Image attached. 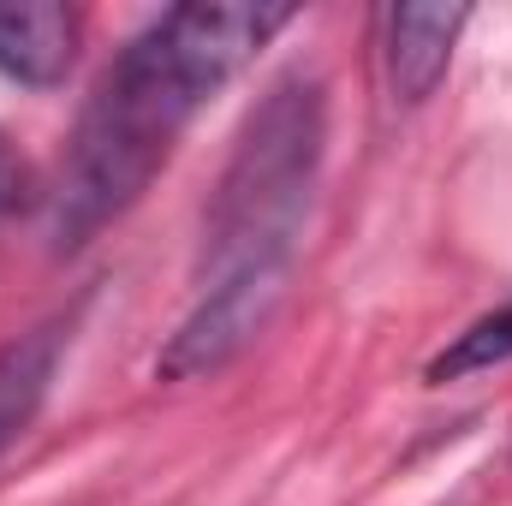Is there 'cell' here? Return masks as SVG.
Listing matches in <instances>:
<instances>
[{"label":"cell","instance_id":"cell-2","mask_svg":"<svg viewBox=\"0 0 512 506\" xmlns=\"http://www.w3.org/2000/svg\"><path fill=\"white\" fill-rule=\"evenodd\" d=\"M292 18V6H167L149 18L102 72L66 143L48 197L54 251L66 256L114 227L173 161L191 120Z\"/></svg>","mask_w":512,"mask_h":506},{"label":"cell","instance_id":"cell-3","mask_svg":"<svg viewBox=\"0 0 512 506\" xmlns=\"http://www.w3.org/2000/svg\"><path fill=\"white\" fill-rule=\"evenodd\" d=\"M465 24H471V6H393L387 12V84L399 102L435 96Z\"/></svg>","mask_w":512,"mask_h":506},{"label":"cell","instance_id":"cell-5","mask_svg":"<svg viewBox=\"0 0 512 506\" xmlns=\"http://www.w3.org/2000/svg\"><path fill=\"white\" fill-rule=\"evenodd\" d=\"M78 54V12L72 6H0V78L54 90Z\"/></svg>","mask_w":512,"mask_h":506},{"label":"cell","instance_id":"cell-1","mask_svg":"<svg viewBox=\"0 0 512 506\" xmlns=\"http://www.w3.org/2000/svg\"><path fill=\"white\" fill-rule=\"evenodd\" d=\"M328 155V90L316 72H286L268 84L239 131L215 203L203 215V245L191 268V310L161 352L167 381L227 370L286 298L298 239L316 203Z\"/></svg>","mask_w":512,"mask_h":506},{"label":"cell","instance_id":"cell-4","mask_svg":"<svg viewBox=\"0 0 512 506\" xmlns=\"http://www.w3.org/2000/svg\"><path fill=\"white\" fill-rule=\"evenodd\" d=\"M66 340H72V316H48L30 334H18V340L0 346V459L18 447V435L48 405L54 376H60V358H66Z\"/></svg>","mask_w":512,"mask_h":506},{"label":"cell","instance_id":"cell-6","mask_svg":"<svg viewBox=\"0 0 512 506\" xmlns=\"http://www.w3.org/2000/svg\"><path fill=\"white\" fill-rule=\"evenodd\" d=\"M501 364H512V304L489 310L483 322H471L429 364V381H465V376H483V370H501Z\"/></svg>","mask_w":512,"mask_h":506},{"label":"cell","instance_id":"cell-7","mask_svg":"<svg viewBox=\"0 0 512 506\" xmlns=\"http://www.w3.org/2000/svg\"><path fill=\"white\" fill-rule=\"evenodd\" d=\"M18 203H24V161H18L12 143L0 137V233H6V221L18 215Z\"/></svg>","mask_w":512,"mask_h":506}]
</instances>
